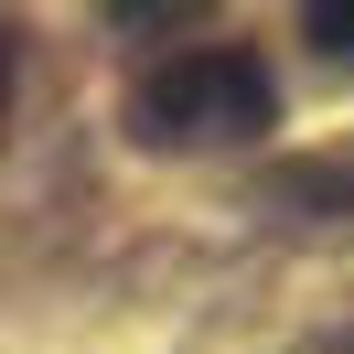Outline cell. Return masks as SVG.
Here are the masks:
<instances>
[{"label": "cell", "instance_id": "2", "mask_svg": "<svg viewBox=\"0 0 354 354\" xmlns=\"http://www.w3.org/2000/svg\"><path fill=\"white\" fill-rule=\"evenodd\" d=\"M301 32L333 54V65H354V0H311V11H301Z\"/></svg>", "mask_w": 354, "mask_h": 354}, {"label": "cell", "instance_id": "1", "mask_svg": "<svg viewBox=\"0 0 354 354\" xmlns=\"http://www.w3.org/2000/svg\"><path fill=\"white\" fill-rule=\"evenodd\" d=\"M129 118H140V140H258L279 118V86H268L258 54L204 44V54H172V65L140 75Z\"/></svg>", "mask_w": 354, "mask_h": 354}, {"label": "cell", "instance_id": "3", "mask_svg": "<svg viewBox=\"0 0 354 354\" xmlns=\"http://www.w3.org/2000/svg\"><path fill=\"white\" fill-rule=\"evenodd\" d=\"M0 118H11V32H0Z\"/></svg>", "mask_w": 354, "mask_h": 354}]
</instances>
